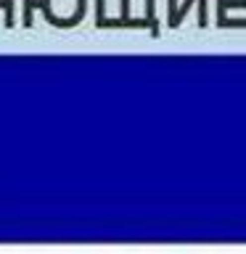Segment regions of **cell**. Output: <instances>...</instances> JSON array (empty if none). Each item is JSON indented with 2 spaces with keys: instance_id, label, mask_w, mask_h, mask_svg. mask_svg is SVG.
Listing matches in <instances>:
<instances>
[{
  "instance_id": "6da1fadb",
  "label": "cell",
  "mask_w": 246,
  "mask_h": 254,
  "mask_svg": "<svg viewBox=\"0 0 246 254\" xmlns=\"http://www.w3.org/2000/svg\"><path fill=\"white\" fill-rule=\"evenodd\" d=\"M95 27H148L151 29V24L148 19H130V0H122V19H98L95 21Z\"/></svg>"
},
{
  "instance_id": "7a4b0ae2",
  "label": "cell",
  "mask_w": 246,
  "mask_h": 254,
  "mask_svg": "<svg viewBox=\"0 0 246 254\" xmlns=\"http://www.w3.org/2000/svg\"><path fill=\"white\" fill-rule=\"evenodd\" d=\"M228 8H246V0H217V27H222V29H225Z\"/></svg>"
},
{
  "instance_id": "3957f363",
  "label": "cell",
  "mask_w": 246,
  "mask_h": 254,
  "mask_svg": "<svg viewBox=\"0 0 246 254\" xmlns=\"http://www.w3.org/2000/svg\"><path fill=\"white\" fill-rule=\"evenodd\" d=\"M190 5H193V0H185L183 5H175V11H170V19H167V24H170L172 29H178L180 24H183V16L190 11Z\"/></svg>"
},
{
  "instance_id": "277c9868",
  "label": "cell",
  "mask_w": 246,
  "mask_h": 254,
  "mask_svg": "<svg viewBox=\"0 0 246 254\" xmlns=\"http://www.w3.org/2000/svg\"><path fill=\"white\" fill-rule=\"evenodd\" d=\"M146 19L151 24V35L159 37V21H156V0H146Z\"/></svg>"
},
{
  "instance_id": "5b68a950",
  "label": "cell",
  "mask_w": 246,
  "mask_h": 254,
  "mask_svg": "<svg viewBox=\"0 0 246 254\" xmlns=\"http://www.w3.org/2000/svg\"><path fill=\"white\" fill-rule=\"evenodd\" d=\"M0 5L5 8V27H13V0H0Z\"/></svg>"
}]
</instances>
